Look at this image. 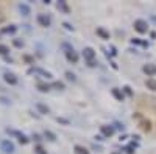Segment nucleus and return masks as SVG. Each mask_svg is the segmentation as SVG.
I'll return each instance as SVG.
<instances>
[{
	"instance_id": "1",
	"label": "nucleus",
	"mask_w": 156,
	"mask_h": 154,
	"mask_svg": "<svg viewBox=\"0 0 156 154\" xmlns=\"http://www.w3.org/2000/svg\"><path fill=\"white\" fill-rule=\"evenodd\" d=\"M0 148H2V151L5 154H13L14 153V143L11 142V140H0Z\"/></svg>"
},
{
	"instance_id": "2",
	"label": "nucleus",
	"mask_w": 156,
	"mask_h": 154,
	"mask_svg": "<svg viewBox=\"0 0 156 154\" xmlns=\"http://www.w3.org/2000/svg\"><path fill=\"white\" fill-rule=\"evenodd\" d=\"M134 30L137 31V33L144 34V33H147V31H148V25H147L145 20L137 19V20H134Z\"/></svg>"
},
{
	"instance_id": "3",
	"label": "nucleus",
	"mask_w": 156,
	"mask_h": 154,
	"mask_svg": "<svg viewBox=\"0 0 156 154\" xmlns=\"http://www.w3.org/2000/svg\"><path fill=\"white\" fill-rule=\"evenodd\" d=\"M36 20H38V24L41 26H44V28H47V26H50V24H52V20H50V17L47 14H38Z\"/></svg>"
},
{
	"instance_id": "4",
	"label": "nucleus",
	"mask_w": 156,
	"mask_h": 154,
	"mask_svg": "<svg viewBox=\"0 0 156 154\" xmlns=\"http://www.w3.org/2000/svg\"><path fill=\"white\" fill-rule=\"evenodd\" d=\"M83 58H84L88 62L94 61V59H95V50H94L92 47H86V48L83 50Z\"/></svg>"
},
{
	"instance_id": "5",
	"label": "nucleus",
	"mask_w": 156,
	"mask_h": 154,
	"mask_svg": "<svg viewBox=\"0 0 156 154\" xmlns=\"http://www.w3.org/2000/svg\"><path fill=\"white\" fill-rule=\"evenodd\" d=\"M3 79H5L10 86H16L17 84V76L14 73H11V72H5V73H3Z\"/></svg>"
},
{
	"instance_id": "6",
	"label": "nucleus",
	"mask_w": 156,
	"mask_h": 154,
	"mask_svg": "<svg viewBox=\"0 0 156 154\" xmlns=\"http://www.w3.org/2000/svg\"><path fill=\"white\" fill-rule=\"evenodd\" d=\"M66 58L69 62H72V64H77L78 59H80V56H78V53L75 52V50H70V52L66 53Z\"/></svg>"
},
{
	"instance_id": "7",
	"label": "nucleus",
	"mask_w": 156,
	"mask_h": 154,
	"mask_svg": "<svg viewBox=\"0 0 156 154\" xmlns=\"http://www.w3.org/2000/svg\"><path fill=\"white\" fill-rule=\"evenodd\" d=\"M100 131H102V134L105 135V137H111V135L114 134V126L103 125V126H100Z\"/></svg>"
},
{
	"instance_id": "8",
	"label": "nucleus",
	"mask_w": 156,
	"mask_h": 154,
	"mask_svg": "<svg viewBox=\"0 0 156 154\" xmlns=\"http://www.w3.org/2000/svg\"><path fill=\"white\" fill-rule=\"evenodd\" d=\"M142 70H144V73H147L148 76L156 75V66L155 64H145L144 67H142Z\"/></svg>"
},
{
	"instance_id": "9",
	"label": "nucleus",
	"mask_w": 156,
	"mask_h": 154,
	"mask_svg": "<svg viewBox=\"0 0 156 154\" xmlns=\"http://www.w3.org/2000/svg\"><path fill=\"white\" fill-rule=\"evenodd\" d=\"M28 73H41L42 76H45V78H52V73H50V72H45L42 69H39V67H31L28 70Z\"/></svg>"
},
{
	"instance_id": "10",
	"label": "nucleus",
	"mask_w": 156,
	"mask_h": 154,
	"mask_svg": "<svg viewBox=\"0 0 156 154\" xmlns=\"http://www.w3.org/2000/svg\"><path fill=\"white\" fill-rule=\"evenodd\" d=\"M111 93H112V97L116 98L117 101H123V98H125V97H123V92H122L120 89H117V87H112L111 89Z\"/></svg>"
},
{
	"instance_id": "11",
	"label": "nucleus",
	"mask_w": 156,
	"mask_h": 154,
	"mask_svg": "<svg viewBox=\"0 0 156 154\" xmlns=\"http://www.w3.org/2000/svg\"><path fill=\"white\" fill-rule=\"evenodd\" d=\"M58 10L63 11L64 14H69V13H70V8L67 6V2H64V0H59L58 2Z\"/></svg>"
},
{
	"instance_id": "12",
	"label": "nucleus",
	"mask_w": 156,
	"mask_h": 154,
	"mask_svg": "<svg viewBox=\"0 0 156 154\" xmlns=\"http://www.w3.org/2000/svg\"><path fill=\"white\" fill-rule=\"evenodd\" d=\"M97 34L102 39H109V31H106L103 26H97Z\"/></svg>"
},
{
	"instance_id": "13",
	"label": "nucleus",
	"mask_w": 156,
	"mask_h": 154,
	"mask_svg": "<svg viewBox=\"0 0 156 154\" xmlns=\"http://www.w3.org/2000/svg\"><path fill=\"white\" fill-rule=\"evenodd\" d=\"M16 30H17L16 25H10V26H5V28H2V30H0V33H2V34H13Z\"/></svg>"
},
{
	"instance_id": "14",
	"label": "nucleus",
	"mask_w": 156,
	"mask_h": 154,
	"mask_svg": "<svg viewBox=\"0 0 156 154\" xmlns=\"http://www.w3.org/2000/svg\"><path fill=\"white\" fill-rule=\"evenodd\" d=\"M36 109H38L41 114H48V112H50L48 106H45L44 103H36Z\"/></svg>"
},
{
	"instance_id": "15",
	"label": "nucleus",
	"mask_w": 156,
	"mask_h": 154,
	"mask_svg": "<svg viewBox=\"0 0 156 154\" xmlns=\"http://www.w3.org/2000/svg\"><path fill=\"white\" fill-rule=\"evenodd\" d=\"M19 11L22 16H30V6L25 5V3H20L19 5Z\"/></svg>"
},
{
	"instance_id": "16",
	"label": "nucleus",
	"mask_w": 156,
	"mask_h": 154,
	"mask_svg": "<svg viewBox=\"0 0 156 154\" xmlns=\"http://www.w3.org/2000/svg\"><path fill=\"white\" fill-rule=\"evenodd\" d=\"M73 151H75V154H89L88 149H86L84 146H81V145H77V146L73 148Z\"/></svg>"
},
{
	"instance_id": "17",
	"label": "nucleus",
	"mask_w": 156,
	"mask_h": 154,
	"mask_svg": "<svg viewBox=\"0 0 156 154\" xmlns=\"http://www.w3.org/2000/svg\"><path fill=\"white\" fill-rule=\"evenodd\" d=\"M44 137H45V139H48L50 142H55V140H56V135H55L52 131H48V129H45V131H44Z\"/></svg>"
},
{
	"instance_id": "18",
	"label": "nucleus",
	"mask_w": 156,
	"mask_h": 154,
	"mask_svg": "<svg viewBox=\"0 0 156 154\" xmlns=\"http://www.w3.org/2000/svg\"><path fill=\"white\" fill-rule=\"evenodd\" d=\"M145 84H147V87H148L150 90H156V79L150 78V79L145 81Z\"/></svg>"
},
{
	"instance_id": "19",
	"label": "nucleus",
	"mask_w": 156,
	"mask_h": 154,
	"mask_svg": "<svg viewBox=\"0 0 156 154\" xmlns=\"http://www.w3.org/2000/svg\"><path fill=\"white\" fill-rule=\"evenodd\" d=\"M50 87L52 86H48V84H44V83H38V89L41 90V92H48Z\"/></svg>"
},
{
	"instance_id": "20",
	"label": "nucleus",
	"mask_w": 156,
	"mask_h": 154,
	"mask_svg": "<svg viewBox=\"0 0 156 154\" xmlns=\"http://www.w3.org/2000/svg\"><path fill=\"white\" fill-rule=\"evenodd\" d=\"M52 87L56 89V90H63V89H64V83H61V81H53V83H52Z\"/></svg>"
},
{
	"instance_id": "21",
	"label": "nucleus",
	"mask_w": 156,
	"mask_h": 154,
	"mask_svg": "<svg viewBox=\"0 0 156 154\" xmlns=\"http://www.w3.org/2000/svg\"><path fill=\"white\" fill-rule=\"evenodd\" d=\"M141 128H142V131H145V132H148V131L151 129V123H150L148 120H147V121H142V126H141Z\"/></svg>"
},
{
	"instance_id": "22",
	"label": "nucleus",
	"mask_w": 156,
	"mask_h": 154,
	"mask_svg": "<svg viewBox=\"0 0 156 154\" xmlns=\"http://www.w3.org/2000/svg\"><path fill=\"white\" fill-rule=\"evenodd\" d=\"M8 53H10V48L6 47V45H3V44H0V55H3V56H6Z\"/></svg>"
},
{
	"instance_id": "23",
	"label": "nucleus",
	"mask_w": 156,
	"mask_h": 154,
	"mask_svg": "<svg viewBox=\"0 0 156 154\" xmlns=\"http://www.w3.org/2000/svg\"><path fill=\"white\" fill-rule=\"evenodd\" d=\"M17 139H19V143H20V145H27V143L30 142V140H28V137H25L24 134H20V135H19V137H17Z\"/></svg>"
},
{
	"instance_id": "24",
	"label": "nucleus",
	"mask_w": 156,
	"mask_h": 154,
	"mask_svg": "<svg viewBox=\"0 0 156 154\" xmlns=\"http://www.w3.org/2000/svg\"><path fill=\"white\" fill-rule=\"evenodd\" d=\"M13 44H14V47H17V48L24 47V40L22 39H13Z\"/></svg>"
},
{
	"instance_id": "25",
	"label": "nucleus",
	"mask_w": 156,
	"mask_h": 154,
	"mask_svg": "<svg viewBox=\"0 0 156 154\" xmlns=\"http://www.w3.org/2000/svg\"><path fill=\"white\" fill-rule=\"evenodd\" d=\"M24 61L28 62V64H33V62H34V58L30 56V55H24Z\"/></svg>"
},
{
	"instance_id": "26",
	"label": "nucleus",
	"mask_w": 156,
	"mask_h": 154,
	"mask_svg": "<svg viewBox=\"0 0 156 154\" xmlns=\"http://www.w3.org/2000/svg\"><path fill=\"white\" fill-rule=\"evenodd\" d=\"M6 132L11 134V135H16V137H19V135H20L19 131H14V129H11V128H6Z\"/></svg>"
},
{
	"instance_id": "27",
	"label": "nucleus",
	"mask_w": 156,
	"mask_h": 154,
	"mask_svg": "<svg viewBox=\"0 0 156 154\" xmlns=\"http://www.w3.org/2000/svg\"><path fill=\"white\" fill-rule=\"evenodd\" d=\"M63 48H64V53H67V52H70V50H73L72 45H69L67 42H63Z\"/></svg>"
},
{
	"instance_id": "28",
	"label": "nucleus",
	"mask_w": 156,
	"mask_h": 154,
	"mask_svg": "<svg viewBox=\"0 0 156 154\" xmlns=\"http://www.w3.org/2000/svg\"><path fill=\"white\" fill-rule=\"evenodd\" d=\"M66 78L69 79V81H77V78H75V75L72 73V72H66Z\"/></svg>"
},
{
	"instance_id": "29",
	"label": "nucleus",
	"mask_w": 156,
	"mask_h": 154,
	"mask_svg": "<svg viewBox=\"0 0 156 154\" xmlns=\"http://www.w3.org/2000/svg\"><path fill=\"white\" fill-rule=\"evenodd\" d=\"M131 42H133V44H139V45H142V47H148V44L144 42V40H139V39H133Z\"/></svg>"
},
{
	"instance_id": "30",
	"label": "nucleus",
	"mask_w": 156,
	"mask_h": 154,
	"mask_svg": "<svg viewBox=\"0 0 156 154\" xmlns=\"http://www.w3.org/2000/svg\"><path fill=\"white\" fill-rule=\"evenodd\" d=\"M34 153H36V154H47V151H45L42 146H36V148H34Z\"/></svg>"
},
{
	"instance_id": "31",
	"label": "nucleus",
	"mask_w": 156,
	"mask_h": 154,
	"mask_svg": "<svg viewBox=\"0 0 156 154\" xmlns=\"http://www.w3.org/2000/svg\"><path fill=\"white\" fill-rule=\"evenodd\" d=\"M0 103H2V105H11V100H8V98H5V97H0Z\"/></svg>"
},
{
	"instance_id": "32",
	"label": "nucleus",
	"mask_w": 156,
	"mask_h": 154,
	"mask_svg": "<svg viewBox=\"0 0 156 154\" xmlns=\"http://www.w3.org/2000/svg\"><path fill=\"white\" fill-rule=\"evenodd\" d=\"M63 26H64V28H66L67 31H73V26H72L70 24H67V22H64V24H63Z\"/></svg>"
},
{
	"instance_id": "33",
	"label": "nucleus",
	"mask_w": 156,
	"mask_h": 154,
	"mask_svg": "<svg viewBox=\"0 0 156 154\" xmlns=\"http://www.w3.org/2000/svg\"><path fill=\"white\" fill-rule=\"evenodd\" d=\"M56 121H58V123H64V125H69V120H66V118H61V117H58V118H56Z\"/></svg>"
},
{
	"instance_id": "34",
	"label": "nucleus",
	"mask_w": 156,
	"mask_h": 154,
	"mask_svg": "<svg viewBox=\"0 0 156 154\" xmlns=\"http://www.w3.org/2000/svg\"><path fill=\"white\" fill-rule=\"evenodd\" d=\"M125 151H126V154H134V148H133V146H126Z\"/></svg>"
},
{
	"instance_id": "35",
	"label": "nucleus",
	"mask_w": 156,
	"mask_h": 154,
	"mask_svg": "<svg viewBox=\"0 0 156 154\" xmlns=\"http://www.w3.org/2000/svg\"><path fill=\"white\" fill-rule=\"evenodd\" d=\"M123 90H125V93H126V95H130V97H131V95H133V92H131V89H130V87H128V86H125V87H123Z\"/></svg>"
},
{
	"instance_id": "36",
	"label": "nucleus",
	"mask_w": 156,
	"mask_h": 154,
	"mask_svg": "<svg viewBox=\"0 0 156 154\" xmlns=\"http://www.w3.org/2000/svg\"><path fill=\"white\" fill-rule=\"evenodd\" d=\"M116 128H117V129H120V131H123V129H125V126H123V125H119V123H116Z\"/></svg>"
},
{
	"instance_id": "37",
	"label": "nucleus",
	"mask_w": 156,
	"mask_h": 154,
	"mask_svg": "<svg viewBox=\"0 0 156 154\" xmlns=\"http://www.w3.org/2000/svg\"><path fill=\"white\" fill-rule=\"evenodd\" d=\"M33 139L36 140V142H39V140H41V137H39V135H38V134H33Z\"/></svg>"
},
{
	"instance_id": "38",
	"label": "nucleus",
	"mask_w": 156,
	"mask_h": 154,
	"mask_svg": "<svg viewBox=\"0 0 156 154\" xmlns=\"http://www.w3.org/2000/svg\"><path fill=\"white\" fill-rule=\"evenodd\" d=\"M111 154H122V153H119V151H112Z\"/></svg>"
}]
</instances>
